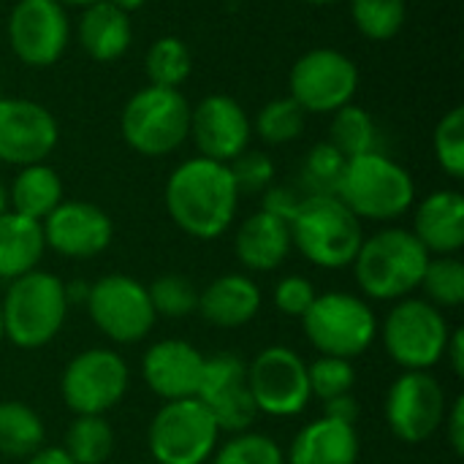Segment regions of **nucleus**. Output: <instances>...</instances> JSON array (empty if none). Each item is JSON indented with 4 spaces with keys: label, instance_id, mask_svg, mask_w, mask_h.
<instances>
[{
    "label": "nucleus",
    "instance_id": "obj_1",
    "mask_svg": "<svg viewBox=\"0 0 464 464\" xmlns=\"http://www.w3.org/2000/svg\"><path fill=\"white\" fill-rule=\"evenodd\" d=\"M239 190L228 163L190 158L166 182V209L179 231L193 239H218L237 218Z\"/></svg>",
    "mask_w": 464,
    "mask_h": 464
},
{
    "label": "nucleus",
    "instance_id": "obj_2",
    "mask_svg": "<svg viewBox=\"0 0 464 464\" xmlns=\"http://www.w3.org/2000/svg\"><path fill=\"white\" fill-rule=\"evenodd\" d=\"M427 247L408 228H383L362 242L353 272L364 296L375 302H400L419 291L430 264Z\"/></svg>",
    "mask_w": 464,
    "mask_h": 464
},
{
    "label": "nucleus",
    "instance_id": "obj_3",
    "mask_svg": "<svg viewBox=\"0 0 464 464\" xmlns=\"http://www.w3.org/2000/svg\"><path fill=\"white\" fill-rule=\"evenodd\" d=\"M334 196L359 220L392 223L413 207L416 185L405 166L375 150L345 160Z\"/></svg>",
    "mask_w": 464,
    "mask_h": 464
},
{
    "label": "nucleus",
    "instance_id": "obj_4",
    "mask_svg": "<svg viewBox=\"0 0 464 464\" xmlns=\"http://www.w3.org/2000/svg\"><path fill=\"white\" fill-rule=\"evenodd\" d=\"M3 334L22 351H35L49 345L68 315L65 283L57 275L33 269L8 283L0 302Z\"/></svg>",
    "mask_w": 464,
    "mask_h": 464
},
{
    "label": "nucleus",
    "instance_id": "obj_5",
    "mask_svg": "<svg viewBox=\"0 0 464 464\" xmlns=\"http://www.w3.org/2000/svg\"><path fill=\"white\" fill-rule=\"evenodd\" d=\"M291 226V245L321 269L353 264L364 231L362 220L337 196H304Z\"/></svg>",
    "mask_w": 464,
    "mask_h": 464
},
{
    "label": "nucleus",
    "instance_id": "obj_6",
    "mask_svg": "<svg viewBox=\"0 0 464 464\" xmlns=\"http://www.w3.org/2000/svg\"><path fill=\"white\" fill-rule=\"evenodd\" d=\"M120 130L125 144L139 155H171L190 133V103L179 90L150 84L128 98Z\"/></svg>",
    "mask_w": 464,
    "mask_h": 464
},
{
    "label": "nucleus",
    "instance_id": "obj_7",
    "mask_svg": "<svg viewBox=\"0 0 464 464\" xmlns=\"http://www.w3.org/2000/svg\"><path fill=\"white\" fill-rule=\"evenodd\" d=\"M307 343L321 356H337L353 362L367 353L378 337V318L372 307L348 291L318 294L310 310L302 315Z\"/></svg>",
    "mask_w": 464,
    "mask_h": 464
},
{
    "label": "nucleus",
    "instance_id": "obj_8",
    "mask_svg": "<svg viewBox=\"0 0 464 464\" xmlns=\"http://www.w3.org/2000/svg\"><path fill=\"white\" fill-rule=\"evenodd\" d=\"M451 326L435 304L419 296L394 302L381 326L389 359L405 372H430L446 351Z\"/></svg>",
    "mask_w": 464,
    "mask_h": 464
},
{
    "label": "nucleus",
    "instance_id": "obj_9",
    "mask_svg": "<svg viewBox=\"0 0 464 464\" xmlns=\"http://www.w3.org/2000/svg\"><path fill=\"white\" fill-rule=\"evenodd\" d=\"M220 427L201 400H171L158 408L147 430L150 457L158 464H207L220 443Z\"/></svg>",
    "mask_w": 464,
    "mask_h": 464
},
{
    "label": "nucleus",
    "instance_id": "obj_10",
    "mask_svg": "<svg viewBox=\"0 0 464 464\" xmlns=\"http://www.w3.org/2000/svg\"><path fill=\"white\" fill-rule=\"evenodd\" d=\"M130 370L111 348H87L73 356L60 378V394L76 416H106L128 392Z\"/></svg>",
    "mask_w": 464,
    "mask_h": 464
},
{
    "label": "nucleus",
    "instance_id": "obj_11",
    "mask_svg": "<svg viewBox=\"0 0 464 464\" xmlns=\"http://www.w3.org/2000/svg\"><path fill=\"white\" fill-rule=\"evenodd\" d=\"M288 90L304 114H334L337 109L353 103L359 90V68L345 52L318 46L294 63Z\"/></svg>",
    "mask_w": 464,
    "mask_h": 464
},
{
    "label": "nucleus",
    "instance_id": "obj_12",
    "mask_svg": "<svg viewBox=\"0 0 464 464\" xmlns=\"http://www.w3.org/2000/svg\"><path fill=\"white\" fill-rule=\"evenodd\" d=\"M84 304L101 334L117 345L141 343L158 321L147 285L128 275H106L95 280Z\"/></svg>",
    "mask_w": 464,
    "mask_h": 464
},
{
    "label": "nucleus",
    "instance_id": "obj_13",
    "mask_svg": "<svg viewBox=\"0 0 464 464\" xmlns=\"http://www.w3.org/2000/svg\"><path fill=\"white\" fill-rule=\"evenodd\" d=\"M247 389L253 394L258 416L264 413L272 419L299 416L313 400L307 362L285 345H269L250 362Z\"/></svg>",
    "mask_w": 464,
    "mask_h": 464
},
{
    "label": "nucleus",
    "instance_id": "obj_14",
    "mask_svg": "<svg viewBox=\"0 0 464 464\" xmlns=\"http://www.w3.org/2000/svg\"><path fill=\"white\" fill-rule=\"evenodd\" d=\"M446 389L430 372H402L386 392V424L408 446L430 440L446 419Z\"/></svg>",
    "mask_w": 464,
    "mask_h": 464
},
{
    "label": "nucleus",
    "instance_id": "obj_15",
    "mask_svg": "<svg viewBox=\"0 0 464 464\" xmlns=\"http://www.w3.org/2000/svg\"><path fill=\"white\" fill-rule=\"evenodd\" d=\"M71 41V22L60 0H16L8 16L11 52L30 68L54 65Z\"/></svg>",
    "mask_w": 464,
    "mask_h": 464
},
{
    "label": "nucleus",
    "instance_id": "obj_16",
    "mask_svg": "<svg viewBox=\"0 0 464 464\" xmlns=\"http://www.w3.org/2000/svg\"><path fill=\"white\" fill-rule=\"evenodd\" d=\"M196 400H201L212 413L220 432H247L258 419V408L247 389V364L234 353H215L204 359Z\"/></svg>",
    "mask_w": 464,
    "mask_h": 464
},
{
    "label": "nucleus",
    "instance_id": "obj_17",
    "mask_svg": "<svg viewBox=\"0 0 464 464\" xmlns=\"http://www.w3.org/2000/svg\"><path fill=\"white\" fill-rule=\"evenodd\" d=\"M60 141L54 114L30 98H0V163H44Z\"/></svg>",
    "mask_w": 464,
    "mask_h": 464
},
{
    "label": "nucleus",
    "instance_id": "obj_18",
    "mask_svg": "<svg viewBox=\"0 0 464 464\" xmlns=\"http://www.w3.org/2000/svg\"><path fill=\"white\" fill-rule=\"evenodd\" d=\"M253 122L239 101L231 95L215 92L201 98L196 106H190V133L196 150L201 158L231 163L237 155H242L250 144Z\"/></svg>",
    "mask_w": 464,
    "mask_h": 464
},
{
    "label": "nucleus",
    "instance_id": "obj_19",
    "mask_svg": "<svg viewBox=\"0 0 464 464\" xmlns=\"http://www.w3.org/2000/svg\"><path fill=\"white\" fill-rule=\"evenodd\" d=\"M44 242L63 258H95L114 239L111 218L90 201H60L44 220Z\"/></svg>",
    "mask_w": 464,
    "mask_h": 464
},
{
    "label": "nucleus",
    "instance_id": "obj_20",
    "mask_svg": "<svg viewBox=\"0 0 464 464\" xmlns=\"http://www.w3.org/2000/svg\"><path fill=\"white\" fill-rule=\"evenodd\" d=\"M204 359L207 356L185 340H160L147 348L141 359V378L147 389L166 402L188 400L198 394Z\"/></svg>",
    "mask_w": 464,
    "mask_h": 464
},
{
    "label": "nucleus",
    "instance_id": "obj_21",
    "mask_svg": "<svg viewBox=\"0 0 464 464\" xmlns=\"http://www.w3.org/2000/svg\"><path fill=\"white\" fill-rule=\"evenodd\" d=\"M413 237L430 256H457L464 247V198L459 190L430 193L413 215Z\"/></svg>",
    "mask_w": 464,
    "mask_h": 464
},
{
    "label": "nucleus",
    "instance_id": "obj_22",
    "mask_svg": "<svg viewBox=\"0 0 464 464\" xmlns=\"http://www.w3.org/2000/svg\"><path fill=\"white\" fill-rule=\"evenodd\" d=\"M261 310V288L242 272L215 277L198 294V313L218 329H239L250 324Z\"/></svg>",
    "mask_w": 464,
    "mask_h": 464
},
{
    "label": "nucleus",
    "instance_id": "obj_23",
    "mask_svg": "<svg viewBox=\"0 0 464 464\" xmlns=\"http://www.w3.org/2000/svg\"><path fill=\"white\" fill-rule=\"evenodd\" d=\"M362 451L353 424L321 416L302 427L285 454V464H356Z\"/></svg>",
    "mask_w": 464,
    "mask_h": 464
},
{
    "label": "nucleus",
    "instance_id": "obj_24",
    "mask_svg": "<svg viewBox=\"0 0 464 464\" xmlns=\"http://www.w3.org/2000/svg\"><path fill=\"white\" fill-rule=\"evenodd\" d=\"M291 226L264 209L242 220L234 237V253L250 272H272L291 253Z\"/></svg>",
    "mask_w": 464,
    "mask_h": 464
},
{
    "label": "nucleus",
    "instance_id": "obj_25",
    "mask_svg": "<svg viewBox=\"0 0 464 464\" xmlns=\"http://www.w3.org/2000/svg\"><path fill=\"white\" fill-rule=\"evenodd\" d=\"M76 35L87 57H92L95 63H114L128 52L133 41L130 14L120 11L109 0L92 3L82 11Z\"/></svg>",
    "mask_w": 464,
    "mask_h": 464
},
{
    "label": "nucleus",
    "instance_id": "obj_26",
    "mask_svg": "<svg viewBox=\"0 0 464 464\" xmlns=\"http://www.w3.org/2000/svg\"><path fill=\"white\" fill-rule=\"evenodd\" d=\"M46 250L38 220L5 209L0 215V280L11 283L33 272Z\"/></svg>",
    "mask_w": 464,
    "mask_h": 464
},
{
    "label": "nucleus",
    "instance_id": "obj_27",
    "mask_svg": "<svg viewBox=\"0 0 464 464\" xmlns=\"http://www.w3.org/2000/svg\"><path fill=\"white\" fill-rule=\"evenodd\" d=\"M63 201V179L60 174L46 163L22 166L19 174L11 182L8 204L11 212L24 215L30 220H44L57 204Z\"/></svg>",
    "mask_w": 464,
    "mask_h": 464
},
{
    "label": "nucleus",
    "instance_id": "obj_28",
    "mask_svg": "<svg viewBox=\"0 0 464 464\" xmlns=\"http://www.w3.org/2000/svg\"><path fill=\"white\" fill-rule=\"evenodd\" d=\"M46 430L41 416L16 400L0 402V454L14 459H27L44 446Z\"/></svg>",
    "mask_w": 464,
    "mask_h": 464
},
{
    "label": "nucleus",
    "instance_id": "obj_29",
    "mask_svg": "<svg viewBox=\"0 0 464 464\" xmlns=\"http://www.w3.org/2000/svg\"><path fill=\"white\" fill-rule=\"evenodd\" d=\"M63 449L76 464H106L114 454V430L106 416H76Z\"/></svg>",
    "mask_w": 464,
    "mask_h": 464
},
{
    "label": "nucleus",
    "instance_id": "obj_30",
    "mask_svg": "<svg viewBox=\"0 0 464 464\" xmlns=\"http://www.w3.org/2000/svg\"><path fill=\"white\" fill-rule=\"evenodd\" d=\"M190 68H193V57L182 38L163 35L150 44L144 57V71L152 87L179 90V84L190 76Z\"/></svg>",
    "mask_w": 464,
    "mask_h": 464
},
{
    "label": "nucleus",
    "instance_id": "obj_31",
    "mask_svg": "<svg viewBox=\"0 0 464 464\" xmlns=\"http://www.w3.org/2000/svg\"><path fill=\"white\" fill-rule=\"evenodd\" d=\"M329 141L345 155V158H356V155H367L375 152L378 147V125L372 120V114L356 103H348L343 109L334 111L332 117V128H329Z\"/></svg>",
    "mask_w": 464,
    "mask_h": 464
},
{
    "label": "nucleus",
    "instance_id": "obj_32",
    "mask_svg": "<svg viewBox=\"0 0 464 464\" xmlns=\"http://www.w3.org/2000/svg\"><path fill=\"white\" fill-rule=\"evenodd\" d=\"M419 288L438 310L459 307L464 302V264L457 256H432Z\"/></svg>",
    "mask_w": 464,
    "mask_h": 464
},
{
    "label": "nucleus",
    "instance_id": "obj_33",
    "mask_svg": "<svg viewBox=\"0 0 464 464\" xmlns=\"http://www.w3.org/2000/svg\"><path fill=\"white\" fill-rule=\"evenodd\" d=\"M356 30L370 41L394 38L408 16L405 0H348Z\"/></svg>",
    "mask_w": 464,
    "mask_h": 464
},
{
    "label": "nucleus",
    "instance_id": "obj_34",
    "mask_svg": "<svg viewBox=\"0 0 464 464\" xmlns=\"http://www.w3.org/2000/svg\"><path fill=\"white\" fill-rule=\"evenodd\" d=\"M304 120H307L304 109L291 95H285V98H275L261 106L253 130L261 136V141L277 147V144H288V141L299 139L304 130Z\"/></svg>",
    "mask_w": 464,
    "mask_h": 464
},
{
    "label": "nucleus",
    "instance_id": "obj_35",
    "mask_svg": "<svg viewBox=\"0 0 464 464\" xmlns=\"http://www.w3.org/2000/svg\"><path fill=\"white\" fill-rule=\"evenodd\" d=\"M345 155L332 144V141H321L315 144L302 166V188L304 196H334L343 169H345Z\"/></svg>",
    "mask_w": 464,
    "mask_h": 464
},
{
    "label": "nucleus",
    "instance_id": "obj_36",
    "mask_svg": "<svg viewBox=\"0 0 464 464\" xmlns=\"http://www.w3.org/2000/svg\"><path fill=\"white\" fill-rule=\"evenodd\" d=\"M212 464H285V454L269 435L239 432L215 449Z\"/></svg>",
    "mask_w": 464,
    "mask_h": 464
},
{
    "label": "nucleus",
    "instance_id": "obj_37",
    "mask_svg": "<svg viewBox=\"0 0 464 464\" xmlns=\"http://www.w3.org/2000/svg\"><path fill=\"white\" fill-rule=\"evenodd\" d=\"M158 318H188L198 313V288L182 275H163L147 285Z\"/></svg>",
    "mask_w": 464,
    "mask_h": 464
},
{
    "label": "nucleus",
    "instance_id": "obj_38",
    "mask_svg": "<svg viewBox=\"0 0 464 464\" xmlns=\"http://www.w3.org/2000/svg\"><path fill=\"white\" fill-rule=\"evenodd\" d=\"M432 150L440 163V169L451 179L464 177V109L454 106L440 117L432 133Z\"/></svg>",
    "mask_w": 464,
    "mask_h": 464
},
{
    "label": "nucleus",
    "instance_id": "obj_39",
    "mask_svg": "<svg viewBox=\"0 0 464 464\" xmlns=\"http://www.w3.org/2000/svg\"><path fill=\"white\" fill-rule=\"evenodd\" d=\"M307 381H310V397H318L321 402H326V400L353 392L356 370H353V362L348 359L318 356L313 364H307Z\"/></svg>",
    "mask_w": 464,
    "mask_h": 464
},
{
    "label": "nucleus",
    "instance_id": "obj_40",
    "mask_svg": "<svg viewBox=\"0 0 464 464\" xmlns=\"http://www.w3.org/2000/svg\"><path fill=\"white\" fill-rule=\"evenodd\" d=\"M231 177L237 182V190L239 196L242 193H264L272 179H275V163L266 152H258V150H245L242 155H237L231 163Z\"/></svg>",
    "mask_w": 464,
    "mask_h": 464
},
{
    "label": "nucleus",
    "instance_id": "obj_41",
    "mask_svg": "<svg viewBox=\"0 0 464 464\" xmlns=\"http://www.w3.org/2000/svg\"><path fill=\"white\" fill-rule=\"evenodd\" d=\"M315 296H318L315 285L302 275H285L275 285V307L291 318H302L310 310V304L315 302Z\"/></svg>",
    "mask_w": 464,
    "mask_h": 464
},
{
    "label": "nucleus",
    "instance_id": "obj_42",
    "mask_svg": "<svg viewBox=\"0 0 464 464\" xmlns=\"http://www.w3.org/2000/svg\"><path fill=\"white\" fill-rule=\"evenodd\" d=\"M302 198L304 196H299V190H294L288 185H269L264 190V207L261 209L275 215V218H280V220H285V223H291L296 209H299V204H302Z\"/></svg>",
    "mask_w": 464,
    "mask_h": 464
},
{
    "label": "nucleus",
    "instance_id": "obj_43",
    "mask_svg": "<svg viewBox=\"0 0 464 464\" xmlns=\"http://www.w3.org/2000/svg\"><path fill=\"white\" fill-rule=\"evenodd\" d=\"M446 438H449V446L457 457L464 454V397H457L451 402V408H446Z\"/></svg>",
    "mask_w": 464,
    "mask_h": 464
},
{
    "label": "nucleus",
    "instance_id": "obj_44",
    "mask_svg": "<svg viewBox=\"0 0 464 464\" xmlns=\"http://www.w3.org/2000/svg\"><path fill=\"white\" fill-rule=\"evenodd\" d=\"M324 416L326 419H334V421H345V424H353L356 427V419H359V402L353 394H340L334 400H326L324 402Z\"/></svg>",
    "mask_w": 464,
    "mask_h": 464
},
{
    "label": "nucleus",
    "instance_id": "obj_45",
    "mask_svg": "<svg viewBox=\"0 0 464 464\" xmlns=\"http://www.w3.org/2000/svg\"><path fill=\"white\" fill-rule=\"evenodd\" d=\"M443 359H449L451 372L457 378H464V329H451L446 351H443Z\"/></svg>",
    "mask_w": 464,
    "mask_h": 464
},
{
    "label": "nucleus",
    "instance_id": "obj_46",
    "mask_svg": "<svg viewBox=\"0 0 464 464\" xmlns=\"http://www.w3.org/2000/svg\"><path fill=\"white\" fill-rule=\"evenodd\" d=\"M27 464H76L63 446H41L35 454L27 457Z\"/></svg>",
    "mask_w": 464,
    "mask_h": 464
},
{
    "label": "nucleus",
    "instance_id": "obj_47",
    "mask_svg": "<svg viewBox=\"0 0 464 464\" xmlns=\"http://www.w3.org/2000/svg\"><path fill=\"white\" fill-rule=\"evenodd\" d=\"M87 294H90V283L76 280V283H68V285H65L68 304H71V302H87Z\"/></svg>",
    "mask_w": 464,
    "mask_h": 464
},
{
    "label": "nucleus",
    "instance_id": "obj_48",
    "mask_svg": "<svg viewBox=\"0 0 464 464\" xmlns=\"http://www.w3.org/2000/svg\"><path fill=\"white\" fill-rule=\"evenodd\" d=\"M111 5H117L120 11H125V14H130V11H136V8H141L147 0H109Z\"/></svg>",
    "mask_w": 464,
    "mask_h": 464
},
{
    "label": "nucleus",
    "instance_id": "obj_49",
    "mask_svg": "<svg viewBox=\"0 0 464 464\" xmlns=\"http://www.w3.org/2000/svg\"><path fill=\"white\" fill-rule=\"evenodd\" d=\"M63 5H76V8H87L92 3H101V0H60Z\"/></svg>",
    "mask_w": 464,
    "mask_h": 464
},
{
    "label": "nucleus",
    "instance_id": "obj_50",
    "mask_svg": "<svg viewBox=\"0 0 464 464\" xmlns=\"http://www.w3.org/2000/svg\"><path fill=\"white\" fill-rule=\"evenodd\" d=\"M8 209V190H5V185L0 182V215Z\"/></svg>",
    "mask_w": 464,
    "mask_h": 464
},
{
    "label": "nucleus",
    "instance_id": "obj_51",
    "mask_svg": "<svg viewBox=\"0 0 464 464\" xmlns=\"http://www.w3.org/2000/svg\"><path fill=\"white\" fill-rule=\"evenodd\" d=\"M310 5H332V3H340V0H304Z\"/></svg>",
    "mask_w": 464,
    "mask_h": 464
},
{
    "label": "nucleus",
    "instance_id": "obj_52",
    "mask_svg": "<svg viewBox=\"0 0 464 464\" xmlns=\"http://www.w3.org/2000/svg\"><path fill=\"white\" fill-rule=\"evenodd\" d=\"M5 340V334H3V310H0V343Z\"/></svg>",
    "mask_w": 464,
    "mask_h": 464
},
{
    "label": "nucleus",
    "instance_id": "obj_53",
    "mask_svg": "<svg viewBox=\"0 0 464 464\" xmlns=\"http://www.w3.org/2000/svg\"><path fill=\"white\" fill-rule=\"evenodd\" d=\"M0 98H3V90H0Z\"/></svg>",
    "mask_w": 464,
    "mask_h": 464
}]
</instances>
